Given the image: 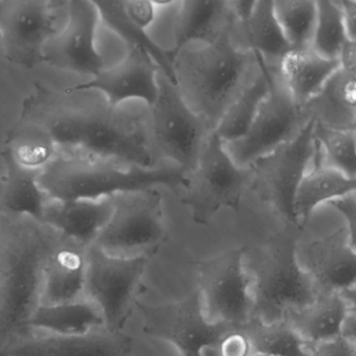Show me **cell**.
I'll use <instances>...</instances> for the list:
<instances>
[{"label":"cell","instance_id":"1","mask_svg":"<svg viewBox=\"0 0 356 356\" xmlns=\"http://www.w3.org/2000/svg\"><path fill=\"white\" fill-rule=\"evenodd\" d=\"M19 120L49 134L57 155L78 156L122 168L149 170L155 165L147 114L111 107L95 91H57L37 84L22 104Z\"/></svg>","mask_w":356,"mask_h":356},{"label":"cell","instance_id":"2","mask_svg":"<svg viewBox=\"0 0 356 356\" xmlns=\"http://www.w3.org/2000/svg\"><path fill=\"white\" fill-rule=\"evenodd\" d=\"M67 237L26 216L0 220V345L24 332L41 304L51 254Z\"/></svg>","mask_w":356,"mask_h":356},{"label":"cell","instance_id":"3","mask_svg":"<svg viewBox=\"0 0 356 356\" xmlns=\"http://www.w3.org/2000/svg\"><path fill=\"white\" fill-rule=\"evenodd\" d=\"M255 54L233 43L230 30L199 49H183L175 58L177 89L195 113L216 128L231 104L257 74Z\"/></svg>","mask_w":356,"mask_h":356},{"label":"cell","instance_id":"4","mask_svg":"<svg viewBox=\"0 0 356 356\" xmlns=\"http://www.w3.org/2000/svg\"><path fill=\"white\" fill-rule=\"evenodd\" d=\"M303 229L285 226L255 248L245 247L243 264L253 301L252 318L264 322L284 320L318 296L298 260V241Z\"/></svg>","mask_w":356,"mask_h":356},{"label":"cell","instance_id":"5","mask_svg":"<svg viewBox=\"0 0 356 356\" xmlns=\"http://www.w3.org/2000/svg\"><path fill=\"white\" fill-rule=\"evenodd\" d=\"M186 174L179 166L149 170L122 168L107 162L58 154L41 170L38 184L47 201H97L156 186L184 188Z\"/></svg>","mask_w":356,"mask_h":356},{"label":"cell","instance_id":"6","mask_svg":"<svg viewBox=\"0 0 356 356\" xmlns=\"http://www.w3.org/2000/svg\"><path fill=\"white\" fill-rule=\"evenodd\" d=\"M186 178L181 202L191 209L195 224L207 225L222 208L238 211L250 185V170L235 164L224 143L212 131L197 165L187 172Z\"/></svg>","mask_w":356,"mask_h":356},{"label":"cell","instance_id":"7","mask_svg":"<svg viewBox=\"0 0 356 356\" xmlns=\"http://www.w3.org/2000/svg\"><path fill=\"white\" fill-rule=\"evenodd\" d=\"M113 213L93 245L120 257L154 256L166 241L162 197L156 188L112 197Z\"/></svg>","mask_w":356,"mask_h":356},{"label":"cell","instance_id":"8","mask_svg":"<svg viewBox=\"0 0 356 356\" xmlns=\"http://www.w3.org/2000/svg\"><path fill=\"white\" fill-rule=\"evenodd\" d=\"M314 120H308L291 140L247 166L250 188L282 218L285 226L301 228L293 203L300 182L314 157Z\"/></svg>","mask_w":356,"mask_h":356},{"label":"cell","instance_id":"9","mask_svg":"<svg viewBox=\"0 0 356 356\" xmlns=\"http://www.w3.org/2000/svg\"><path fill=\"white\" fill-rule=\"evenodd\" d=\"M147 127L154 152L172 160L186 172L197 165L202 149L213 131L163 76L159 78L157 99L147 114Z\"/></svg>","mask_w":356,"mask_h":356},{"label":"cell","instance_id":"10","mask_svg":"<svg viewBox=\"0 0 356 356\" xmlns=\"http://www.w3.org/2000/svg\"><path fill=\"white\" fill-rule=\"evenodd\" d=\"M151 256L109 255L95 245L86 250L84 298L103 316L105 328L120 332L126 326Z\"/></svg>","mask_w":356,"mask_h":356},{"label":"cell","instance_id":"11","mask_svg":"<svg viewBox=\"0 0 356 356\" xmlns=\"http://www.w3.org/2000/svg\"><path fill=\"white\" fill-rule=\"evenodd\" d=\"M268 93L258 109L251 128L243 138L224 143L231 159L247 168L282 143L291 140L308 122L302 108L289 95L277 65L268 63Z\"/></svg>","mask_w":356,"mask_h":356},{"label":"cell","instance_id":"12","mask_svg":"<svg viewBox=\"0 0 356 356\" xmlns=\"http://www.w3.org/2000/svg\"><path fill=\"white\" fill-rule=\"evenodd\" d=\"M245 247L229 250L197 264L202 305L211 322L239 329L253 314L249 279L243 264Z\"/></svg>","mask_w":356,"mask_h":356},{"label":"cell","instance_id":"13","mask_svg":"<svg viewBox=\"0 0 356 356\" xmlns=\"http://www.w3.org/2000/svg\"><path fill=\"white\" fill-rule=\"evenodd\" d=\"M136 306L145 333L170 341L182 356H204L206 350L216 347L227 333L236 329L207 318L199 291L176 303L152 306L137 301Z\"/></svg>","mask_w":356,"mask_h":356},{"label":"cell","instance_id":"14","mask_svg":"<svg viewBox=\"0 0 356 356\" xmlns=\"http://www.w3.org/2000/svg\"><path fill=\"white\" fill-rule=\"evenodd\" d=\"M58 5L45 0L0 1V41L10 63L26 70L44 63L43 49L56 33Z\"/></svg>","mask_w":356,"mask_h":356},{"label":"cell","instance_id":"15","mask_svg":"<svg viewBox=\"0 0 356 356\" xmlns=\"http://www.w3.org/2000/svg\"><path fill=\"white\" fill-rule=\"evenodd\" d=\"M68 22L60 33L47 40L43 49L44 63L58 70L95 76L105 68L103 56L95 47L99 13L89 0L66 1Z\"/></svg>","mask_w":356,"mask_h":356},{"label":"cell","instance_id":"16","mask_svg":"<svg viewBox=\"0 0 356 356\" xmlns=\"http://www.w3.org/2000/svg\"><path fill=\"white\" fill-rule=\"evenodd\" d=\"M132 339L122 331L97 329L82 335L26 330L0 345V356H129Z\"/></svg>","mask_w":356,"mask_h":356},{"label":"cell","instance_id":"17","mask_svg":"<svg viewBox=\"0 0 356 356\" xmlns=\"http://www.w3.org/2000/svg\"><path fill=\"white\" fill-rule=\"evenodd\" d=\"M159 67L149 54L131 47L120 63L108 70L104 68L92 80L68 89L101 93L108 105L114 108L130 99L143 101L149 108L159 95Z\"/></svg>","mask_w":356,"mask_h":356},{"label":"cell","instance_id":"18","mask_svg":"<svg viewBox=\"0 0 356 356\" xmlns=\"http://www.w3.org/2000/svg\"><path fill=\"white\" fill-rule=\"evenodd\" d=\"M303 270L318 293L355 289V245L345 227L304 245Z\"/></svg>","mask_w":356,"mask_h":356},{"label":"cell","instance_id":"19","mask_svg":"<svg viewBox=\"0 0 356 356\" xmlns=\"http://www.w3.org/2000/svg\"><path fill=\"white\" fill-rule=\"evenodd\" d=\"M111 197L90 201H47L43 222L67 238L88 248L95 243L113 213Z\"/></svg>","mask_w":356,"mask_h":356},{"label":"cell","instance_id":"20","mask_svg":"<svg viewBox=\"0 0 356 356\" xmlns=\"http://www.w3.org/2000/svg\"><path fill=\"white\" fill-rule=\"evenodd\" d=\"M86 250L66 238L51 254L43 277L41 304L55 305L84 298Z\"/></svg>","mask_w":356,"mask_h":356},{"label":"cell","instance_id":"21","mask_svg":"<svg viewBox=\"0 0 356 356\" xmlns=\"http://www.w3.org/2000/svg\"><path fill=\"white\" fill-rule=\"evenodd\" d=\"M234 19L229 1L222 0H185L175 20V47L170 49L172 57L195 41L208 44L222 33L230 30Z\"/></svg>","mask_w":356,"mask_h":356},{"label":"cell","instance_id":"22","mask_svg":"<svg viewBox=\"0 0 356 356\" xmlns=\"http://www.w3.org/2000/svg\"><path fill=\"white\" fill-rule=\"evenodd\" d=\"M301 108L307 120L335 130H355L356 74L339 68Z\"/></svg>","mask_w":356,"mask_h":356},{"label":"cell","instance_id":"23","mask_svg":"<svg viewBox=\"0 0 356 356\" xmlns=\"http://www.w3.org/2000/svg\"><path fill=\"white\" fill-rule=\"evenodd\" d=\"M314 168L306 172L296 193V218L302 229L321 204L355 193L356 179L349 178L323 162L322 152L314 141Z\"/></svg>","mask_w":356,"mask_h":356},{"label":"cell","instance_id":"24","mask_svg":"<svg viewBox=\"0 0 356 356\" xmlns=\"http://www.w3.org/2000/svg\"><path fill=\"white\" fill-rule=\"evenodd\" d=\"M350 305L341 293H318L312 303L289 312L284 320L289 323L307 346L316 345L341 335V325L350 310Z\"/></svg>","mask_w":356,"mask_h":356},{"label":"cell","instance_id":"25","mask_svg":"<svg viewBox=\"0 0 356 356\" xmlns=\"http://www.w3.org/2000/svg\"><path fill=\"white\" fill-rule=\"evenodd\" d=\"M5 175L1 179L0 208L3 214L26 216L43 222L47 195L38 184L42 170L20 165L7 149L1 152Z\"/></svg>","mask_w":356,"mask_h":356},{"label":"cell","instance_id":"26","mask_svg":"<svg viewBox=\"0 0 356 356\" xmlns=\"http://www.w3.org/2000/svg\"><path fill=\"white\" fill-rule=\"evenodd\" d=\"M339 68L337 60L325 59L312 49H291L277 65L283 84L300 107L316 97Z\"/></svg>","mask_w":356,"mask_h":356},{"label":"cell","instance_id":"27","mask_svg":"<svg viewBox=\"0 0 356 356\" xmlns=\"http://www.w3.org/2000/svg\"><path fill=\"white\" fill-rule=\"evenodd\" d=\"M105 328L97 305L86 298L68 303L39 305L24 331H38L59 335H82Z\"/></svg>","mask_w":356,"mask_h":356},{"label":"cell","instance_id":"28","mask_svg":"<svg viewBox=\"0 0 356 356\" xmlns=\"http://www.w3.org/2000/svg\"><path fill=\"white\" fill-rule=\"evenodd\" d=\"M99 10V18L108 29L115 33L128 49L137 47L149 54L160 70V74L177 87L176 76H175L174 62L170 49H165L155 42L147 35V31L138 28L127 18L122 8V0L115 1H93Z\"/></svg>","mask_w":356,"mask_h":356},{"label":"cell","instance_id":"29","mask_svg":"<svg viewBox=\"0 0 356 356\" xmlns=\"http://www.w3.org/2000/svg\"><path fill=\"white\" fill-rule=\"evenodd\" d=\"M258 74L225 112L213 132L224 143L243 138L253 124L258 109L268 93V62L256 55Z\"/></svg>","mask_w":356,"mask_h":356},{"label":"cell","instance_id":"30","mask_svg":"<svg viewBox=\"0 0 356 356\" xmlns=\"http://www.w3.org/2000/svg\"><path fill=\"white\" fill-rule=\"evenodd\" d=\"M250 51L266 61L280 60L291 51L275 16L274 1H255L251 15L241 22Z\"/></svg>","mask_w":356,"mask_h":356},{"label":"cell","instance_id":"31","mask_svg":"<svg viewBox=\"0 0 356 356\" xmlns=\"http://www.w3.org/2000/svg\"><path fill=\"white\" fill-rule=\"evenodd\" d=\"M247 337L252 353L272 356H309L306 343L286 320L264 322L250 318L238 329Z\"/></svg>","mask_w":356,"mask_h":356},{"label":"cell","instance_id":"32","mask_svg":"<svg viewBox=\"0 0 356 356\" xmlns=\"http://www.w3.org/2000/svg\"><path fill=\"white\" fill-rule=\"evenodd\" d=\"M5 149L20 165L34 170H42L57 155L49 135L39 127L22 120H18L8 132Z\"/></svg>","mask_w":356,"mask_h":356},{"label":"cell","instance_id":"33","mask_svg":"<svg viewBox=\"0 0 356 356\" xmlns=\"http://www.w3.org/2000/svg\"><path fill=\"white\" fill-rule=\"evenodd\" d=\"M279 26L291 49H310L316 22V3L312 0L274 1Z\"/></svg>","mask_w":356,"mask_h":356},{"label":"cell","instance_id":"34","mask_svg":"<svg viewBox=\"0 0 356 356\" xmlns=\"http://www.w3.org/2000/svg\"><path fill=\"white\" fill-rule=\"evenodd\" d=\"M314 138L325 165L356 179L355 130H335L314 122Z\"/></svg>","mask_w":356,"mask_h":356},{"label":"cell","instance_id":"35","mask_svg":"<svg viewBox=\"0 0 356 356\" xmlns=\"http://www.w3.org/2000/svg\"><path fill=\"white\" fill-rule=\"evenodd\" d=\"M316 22L310 49L325 59L337 60L343 45L350 40L337 0H318Z\"/></svg>","mask_w":356,"mask_h":356},{"label":"cell","instance_id":"36","mask_svg":"<svg viewBox=\"0 0 356 356\" xmlns=\"http://www.w3.org/2000/svg\"><path fill=\"white\" fill-rule=\"evenodd\" d=\"M122 8L127 18L143 30L147 31L155 22L157 6L154 1L124 0Z\"/></svg>","mask_w":356,"mask_h":356},{"label":"cell","instance_id":"37","mask_svg":"<svg viewBox=\"0 0 356 356\" xmlns=\"http://www.w3.org/2000/svg\"><path fill=\"white\" fill-rule=\"evenodd\" d=\"M213 350L216 356H251L252 354L249 341L238 329L227 333Z\"/></svg>","mask_w":356,"mask_h":356},{"label":"cell","instance_id":"38","mask_svg":"<svg viewBox=\"0 0 356 356\" xmlns=\"http://www.w3.org/2000/svg\"><path fill=\"white\" fill-rule=\"evenodd\" d=\"M308 347L309 356H356L355 343L341 335Z\"/></svg>","mask_w":356,"mask_h":356},{"label":"cell","instance_id":"39","mask_svg":"<svg viewBox=\"0 0 356 356\" xmlns=\"http://www.w3.org/2000/svg\"><path fill=\"white\" fill-rule=\"evenodd\" d=\"M337 209L339 213L343 216L346 222L345 228L349 233L350 238L352 243L355 245V231H356V199L355 193L346 195V197H339L334 201L328 203Z\"/></svg>","mask_w":356,"mask_h":356},{"label":"cell","instance_id":"40","mask_svg":"<svg viewBox=\"0 0 356 356\" xmlns=\"http://www.w3.org/2000/svg\"><path fill=\"white\" fill-rule=\"evenodd\" d=\"M341 9L343 24L350 40L356 41V1L355 0H337Z\"/></svg>","mask_w":356,"mask_h":356},{"label":"cell","instance_id":"41","mask_svg":"<svg viewBox=\"0 0 356 356\" xmlns=\"http://www.w3.org/2000/svg\"><path fill=\"white\" fill-rule=\"evenodd\" d=\"M337 61L341 70L356 74V41L348 40L343 45L337 57Z\"/></svg>","mask_w":356,"mask_h":356},{"label":"cell","instance_id":"42","mask_svg":"<svg viewBox=\"0 0 356 356\" xmlns=\"http://www.w3.org/2000/svg\"><path fill=\"white\" fill-rule=\"evenodd\" d=\"M204 356H216V352H214L213 348L211 349L206 350L205 353H204Z\"/></svg>","mask_w":356,"mask_h":356},{"label":"cell","instance_id":"43","mask_svg":"<svg viewBox=\"0 0 356 356\" xmlns=\"http://www.w3.org/2000/svg\"><path fill=\"white\" fill-rule=\"evenodd\" d=\"M251 356H272V355H268V354H261V353H252Z\"/></svg>","mask_w":356,"mask_h":356}]
</instances>
